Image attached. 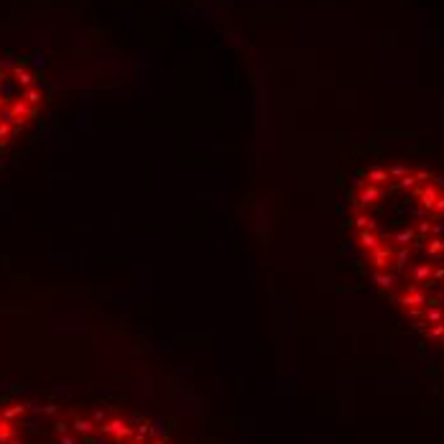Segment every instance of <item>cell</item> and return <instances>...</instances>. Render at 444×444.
<instances>
[{
  "instance_id": "6da1fadb",
  "label": "cell",
  "mask_w": 444,
  "mask_h": 444,
  "mask_svg": "<svg viewBox=\"0 0 444 444\" xmlns=\"http://www.w3.org/2000/svg\"><path fill=\"white\" fill-rule=\"evenodd\" d=\"M0 444H171L143 413L105 401L11 396L0 401Z\"/></svg>"
},
{
  "instance_id": "7a4b0ae2",
  "label": "cell",
  "mask_w": 444,
  "mask_h": 444,
  "mask_svg": "<svg viewBox=\"0 0 444 444\" xmlns=\"http://www.w3.org/2000/svg\"><path fill=\"white\" fill-rule=\"evenodd\" d=\"M41 107V87L26 67L0 59V151L34 123Z\"/></svg>"
}]
</instances>
